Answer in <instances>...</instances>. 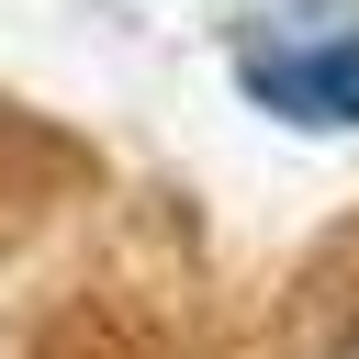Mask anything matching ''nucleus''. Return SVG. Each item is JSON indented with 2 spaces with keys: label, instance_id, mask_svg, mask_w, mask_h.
<instances>
[{
  "label": "nucleus",
  "instance_id": "nucleus-1",
  "mask_svg": "<svg viewBox=\"0 0 359 359\" xmlns=\"http://www.w3.org/2000/svg\"><path fill=\"white\" fill-rule=\"evenodd\" d=\"M236 90L280 123H314V135H348L359 123V34H325V45H269L236 67Z\"/></svg>",
  "mask_w": 359,
  "mask_h": 359
},
{
  "label": "nucleus",
  "instance_id": "nucleus-2",
  "mask_svg": "<svg viewBox=\"0 0 359 359\" xmlns=\"http://www.w3.org/2000/svg\"><path fill=\"white\" fill-rule=\"evenodd\" d=\"M325 359H359V337H337V348H325Z\"/></svg>",
  "mask_w": 359,
  "mask_h": 359
}]
</instances>
